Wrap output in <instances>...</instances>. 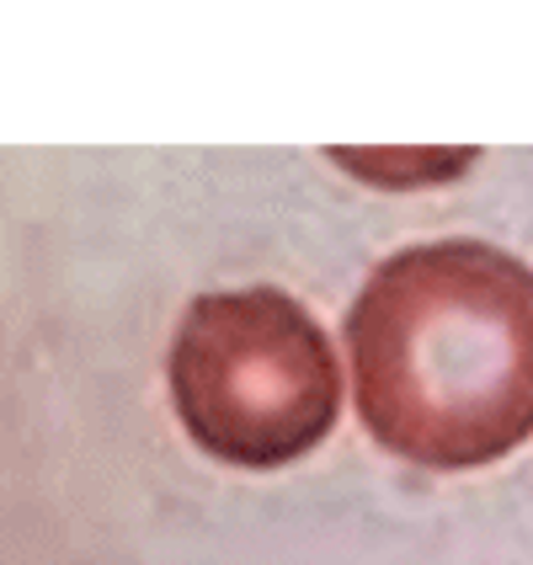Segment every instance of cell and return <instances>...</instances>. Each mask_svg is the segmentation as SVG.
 I'll return each instance as SVG.
<instances>
[{"label":"cell","mask_w":533,"mask_h":565,"mask_svg":"<svg viewBox=\"0 0 533 565\" xmlns=\"http://www.w3.org/2000/svg\"><path fill=\"white\" fill-rule=\"evenodd\" d=\"M171 406L188 438L235 470H283L337 427L342 363L283 288L192 299L171 342Z\"/></svg>","instance_id":"cell-2"},{"label":"cell","mask_w":533,"mask_h":565,"mask_svg":"<svg viewBox=\"0 0 533 565\" xmlns=\"http://www.w3.org/2000/svg\"><path fill=\"white\" fill-rule=\"evenodd\" d=\"M374 443L422 470H486L533 438V267L491 241L395 252L347 315Z\"/></svg>","instance_id":"cell-1"}]
</instances>
